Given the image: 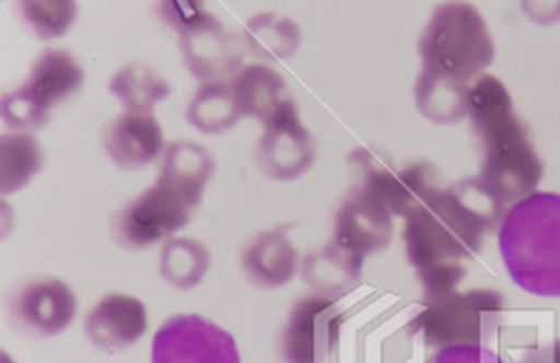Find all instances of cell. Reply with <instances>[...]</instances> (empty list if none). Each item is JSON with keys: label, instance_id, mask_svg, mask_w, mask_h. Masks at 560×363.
<instances>
[{"label": "cell", "instance_id": "29", "mask_svg": "<svg viewBox=\"0 0 560 363\" xmlns=\"http://www.w3.org/2000/svg\"><path fill=\"white\" fill-rule=\"evenodd\" d=\"M419 284H421V302L423 306L441 302L451 294L458 292L460 281L466 279V267L464 265H446V267H433L417 271Z\"/></svg>", "mask_w": 560, "mask_h": 363}, {"label": "cell", "instance_id": "6", "mask_svg": "<svg viewBox=\"0 0 560 363\" xmlns=\"http://www.w3.org/2000/svg\"><path fill=\"white\" fill-rule=\"evenodd\" d=\"M503 294L493 289H471L456 292L441 302L423 306V312L411 321V331L421 333L431 349L448 347H483L501 326Z\"/></svg>", "mask_w": 560, "mask_h": 363}, {"label": "cell", "instance_id": "20", "mask_svg": "<svg viewBox=\"0 0 560 363\" xmlns=\"http://www.w3.org/2000/svg\"><path fill=\"white\" fill-rule=\"evenodd\" d=\"M242 45L252 58L265 66L282 62L302 48V28L289 15L259 13L252 15L242 31Z\"/></svg>", "mask_w": 560, "mask_h": 363}, {"label": "cell", "instance_id": "18", "mask_svg": "<svg viewBox=\"0 0 560 363\" xmlns=\"http://www.w3.org/2000/svg\"><path fill=\"white\" fill-rule=\"evenodd\" d=\"M85 85V70L80 62L70 56L68 50L48 48L35 58L33 68L25 78L23 90L31 97L38 99L40 105L52 107L66 103Z\"/></svg>", "mask_w": 560, "mask_h": 363}, {"label": "cell", "instance_id": "17", "mask_svg": "<svg viewBox=\"0 0 560 363\" xmlns=\"http://www.w3.org/2000/svg\"><path fill=\"white\" fill-rule=\"evenodd\" d=\"M160 160L162 165L158 185L167 187L170 192H175L187 207L195 210L202 202L205 189L214 175V160L210 150L192 140H177L167 144Z\"/></svg>", "mask_w": 560, "mask_h": 363}, {"label": "cell", "instance_id": "28", "mask_svg": "<svg viewBox=\"0 0 560 363\" xmlns=\"http://www.w3.org/2000/svg\"><path fill=\"white\" fill-rule=\"evenodd\" d=\"M48 117H50L48 107L40 105L35 97H31L23 87H18L3 97V122L11 127L13 132L31 134L35 130H40V127H45Z\"/></svg>", "mask_w": 560, "mask_h": 363}, {"label": "cell", "instance_id": "10", "mask_svg": "<svg viewBox=\"0 0 560 363\" xmlns=\"http://www.w3.org/2000/svg\"><path fill=\"white\" fill-rule=\"evenodd\" d=\"M78 314V296L62 279H28L8 302V321L31 339H50L68 329Z\"/></svg>", "mask_w": 560, "mask_h": 363}, {"label": "cell", "instance_id": "24", "mask_svg": "<svg viewBox=\"0 0 560 363\" xmlns=\"http://www.w3.org/2000/svg\"><path fill=\"white\" fill-rule=\"evenodd\" d=\"M242 110L234 97L232 83L217 80V83H202L189 97L187 122L205 134H222L240 122Z\"/></svg>", "mask_w": 560, "mask_h": 363}, {"label": "cell", "instance_id": "5", "mask_svg": "<svg viewBox=\"0 0 560 363\" xmlns=\"http://www.w3.org/2000/svg\"><path fill=\"white\" fill-rule=\"evenodd\" d=\"M160 15L177 31L179 52L197 80L217 83L242 70V38L200 3H160Z\"/></svg>", "mask_w": 560, "mask_h": 363}, {"label": "cell", "instance_id": "12", "mask_svg": "<svg viewBox=\"0 0 560 363\" xmlns=\"http://www.w3.org/2000/svg\"><path fill=\"white\" fill-rule=\"evenodd\" d=\"M394 239V214L384 199L366 187L351 185L334 214V242L361 257L384 251Z\"/></svg>", "mask_w": 560, "mask_h": 363}, {"label": "cell", "instance_id": "7", "mask_svg": "<svg viewBox=\"0 0 560 363\" xmlns=\"http://www.w3.org/2000/svg\"><path fill=\"white\" fill-rule=\"evenodd\" d=\"M192 212V207L155 182L113 214L110 234L122 249L142 251L177 237V232L189 224Z\"/></svg>", "mask_w": 560, "mask_h": 363}, {"label": "cell", "instance_id": "4", "mask_svg": "<svg viewBox=\"0 0 560 363\" xmlns=\"http://www.w3.org/2000/svg\"><path fill=\"white\" fill-rule=\"evenodd\" d=\"M419 58L423 70L471 85L495 58L486 17L471 3L439 5L419 38Z\"/></svg>", "mask_w": 560, "mask_h": 363}, {"label": "cell", "instance_id": "31", "mask_svg": "<svg viewBox=\"0 0 560 363\" xmlns=\"http://www.w3.org/2000/svg\"><path fill=\"white\" fill-rule=\"evenodd\" d=\"M513 363H560V339L540 343L536 349H528L526 353L513 359Z\"/></svg>", "mask_w": 560, "mask_h": 363}, {"label": "cell", "instance_id": "19", "mask_svg": "<svg viewBox=\"0 0 560 363\" xmlns=\"http://www.w3.org/2000/svg\"><path fill=\"white\" fill-rule=\"evenodd\" d=\"M232 90L237 97L242 117L269 122L289 103L287 80L265 62H252L232 78Z\"/></svg>", "mask_w": 560, "mask_h": 363}, {"label": "cell", "instance_id": "30", "mask_svg": "<svg viewBox=\"0 0 560 363\" xmlns=\"http://www.w3.org/2000/svg\"><path fill=\"white\" fill-rule=\"evenodd\" d=\"M429 363H503L499 353L491 351L489 347H448L433 353Z\"/></svg>", "mask_w": 560, "mask_h": 363}, {"label": "cell", "instance_id": "32", "mask_svg": "<svg viewBox=\"0 0 560 363\" xmlns=\"http://www.w3.org/2000/svg\"><path fill=\"white\" fill-rule=\"evenodd\" d=\"M540 5L544 8H536L533 3H523V11H526V15H530L533 21L540 25L556 23L560 17V3H540Z\"/></svg>", "mask_w": 560, "mask_h": 363}, {"label": "cell", "instance_id": "25", "mask_svg": "<svg viewBox=\"0 0 560 363\" xmlns=\"http://www.w3.org/2000/svg\"><path fill=\"white\" fill-rule=\"evenodd\" d=\"M110 93L120 99L125 110L152 113L155 107L173 93L170 80L144 62H130L120 68L110 80Z\"/></svg>", "mask_w": 560, "mask_h": 363}, {"label": "cell", "instance_id": "23", "mask_svg": "<svg viewBox=\"0 0 560 363\" xmlns=\"http://www.w3.org/2000/svg\"><path fill=\"white\" fill-rule=\"evenodd\" d=\"M212 267V254L192 237H173L160 249V277L177 292L197 289Z\"/></svg>", "mask_w": 560, "mask_h": 363}, {"label": "cell", "instance_id": "21", "mask_svg": "<svg viewBox=\"0 0 560 363\" xmlns=\"http://www.w3.org/2000/svg\"><path fill=\"white\" fill-rule=\"evenodd\" d=\"M413 99L419 113L433 125L451 127L468 117V85L433 70L421 68L413 85Z\"/></svg>", "mask_w": 560, "mask_h": 363}, {"label": "cell", "instance_id": "26", "mask_svg": "<svg viewBox=\"0 0 560 363\" xmlns=\"http://www.w3.org/2000/svg\"><path fill=\"white\" fill-rule=\"evenodd\" d=\"M0 157H3V195H15L43 169L45 154L40 142L33 134L8 132L0 140Z\"/></svg>", "mask_w": 560, "mask_h": 363}, {"label": "cell", "instance_id": "27", "mask_svg": "<svg viewBox=\"0 0 560 363\" xmlns=\"http://www.w3.org/2000/svg\"><path fill=\"white\" fill-rule=\"evenodd\" d=\"M23 21L40 40L60 38L78 17V3L72 0H25L21 3Z\"/></svg>", "mask_w": 560, "mask_h": 363}, {"label": "cell", "instance_id": "22", "mask_svg": "<svg viewBox=\"0 0 560 363\" xmlns=\"http://www.w3.org/2000/svg\"><path fill=\"white\" fill-rule=\"evenodd\" d=\"M444 192L441 175L431 162H409V165L396 167L382 192L384 204L394 216H411L423 204H429L433 197Z\"/></svg>", "mask_w": 560, "mask_h": 363}, {"label": "cell", "instance_id": "8", "mask_svg": "<svg viewBox=\"0 0 560 363\" xmlns=\"http://www.w3.org/2000/svg\"><path fill=\"white\" fill-rule=\"evenodd\" d=\"M345 314L331 298L304 296L292 306L279 333V359L284 363H334L339 351Z\"/></svg>", "mask_w": 560, "mask_h": 363}, {"label": "cell", "instance_id": "9", "mask_svg": "<svg viewBox=\"0 0 560 363\" xmlns=\"http://www.w3.org/2000/svg\"><path fill=\"white\" fill-rule=\"evenodd\" d=\"M152 363H242L234 336L197 314H177L152 339Z\"/></svg>", "mask_w": 560, "mask_h": 363}, {"label": "cell", "instance_id": "11", "mask_svg": "<svg viewBox=\"0 0 560 363\" xmlns=\"http://www.w3.org/2000/svg\"><path fill=\"white\" fill-rule=\"evenodd\" d=\"M257 167L275 182H294L304 177L316 162V140L302 122L294 99L265 125L255 150Z\"/></svg>", "mask_w": 560, "mask_h": 363}, {"label": "cell", "instance_id": "1", "mask_svg": "<svg viewBox=\"0 0 560 363\" xmlns=\"http://www.w3.org/2000/svg\"><path fill=\"white\" fill-rule=\"evenodd\" d=\"M505 210L509 207L478 175L458 179L421 210L406 216V259L417 271L466 265L481 254L486 234L499 230Z\"/></svg>", "mask_w": 560, "mask_h": 363}, {"label": "cell", "instance_id": "15", "mask_svg": "<svg viewBox=\"0 0 560 363\" xmlns=\"http://www.w3.org/2000/svg\"><path fill=\"white\" fill-rule=\"evenodd\" d=\"M292 226H275V230L259 232L247 242L242 251V271L252 284L259 289H279L300 271V251L289 239Z\"/></svg>", "mask_w": 560, "mask_h": 363}, {"label": "cell", "instance_id": "2", "mask_svg": "<svg viewBox=\"0 0 560 363\" xmlns=\"http://www.w3.org/2000/svg\"><path fill=\"white\" fill-rule=\"evenodd\" d=\"M468 120L481 150L478 179L505 207L538 192L546 175L526 122L516 115L513 97L501 78L483 72L468 85Z\"/></svg>", "mask_w": 560, "mask_h": 363}, {"label": "cell", "instance_id": "13", "mask_svg": "<svg viewBox=\"0 0 560 363\" xmlns=\"http://www.w3.org/2000/svg\"><path fill=\"white\" fill-rule=\"evenodd\" d=\"M103 148L125 172L144 169L165 154V132L152 113H130L113 117L103 130Z\"/></svg>", "mask_w": 560, "mask_h": 363}, {"label": "cell", "instance_id": "14", "mask_svg": "<svg viewBox=\"0 0 560 363\" xmlns=\"http://www.w3.org/2000/svg\"><path fill=\"white\" fill-rule=\"evenodd\" d=\"M148 306L138 296L107 294L85 316V336L97 351L120 353L148 331Z\"/></svg>", "mask_w": 560, "mask_h": 363}, {"label": "cell", "instance_id": "16", "mask_svg": "<svg viewBox=\"0 0 560 363\" xmlns=\"http://www.w3.org/2000/svg\"><path fill=\"white\" fill-rule=\"evenodd\" d=\"M304 284L322 298H337L354 292L364 277V257L339 242L322 244L319 249L306 254L300 265Z\"/></svg>", "mask_w": 560, "mask_h": 363}, {"label": "cell", "instance_id": "3", "mask_svg": "<svg viewBox=\"0 0 560 363\" xmlns=\"http://www.w3.org/2000/svg\"><path fill=\"white\" fill-rule=\"evenodd\" d=\"M499 251L523 292L560 298V195L533 192L511 204L499 226Z\"/></svg>", "mask_w": 560, "mask_h": 363}]
</instances>
